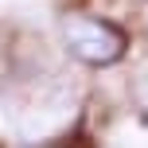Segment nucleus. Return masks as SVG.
<instances>
[{
    "instance_id": "nucleus-1",
    "label": "nucleus",
    "mask_w": 148,
    "mask_h": 148,
    "mask_svg": "<svg viewBox=\"0 0 148 148\" xmlns=\"http://www.w3.org/2000/svg\"><path fill=\"white\" fill-rule=\"evenodd\" d=\"M62 43L78 62L86 66H113L125 55V31L101 16L74 12L62 20Z\"/></svg>"
}]
</instances>
